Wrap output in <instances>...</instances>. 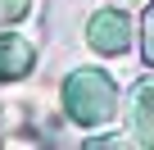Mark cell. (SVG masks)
Here are the masks:
<instances>
[{
  "mask_svg": "<svg viewBox=\"0 0 154 150\" xmlns=\"http://www.w3.org/2000/svg\"><path fill=\"white\" fill-rule=\"evenodd\" d=\"M63 114L82 127V132H95V127H109L118 118V82L109 78L104 68H72L63 78Z\"/></svg>",
  "mask_w": 154,
  "mask_h": 150,
  "instance_id": "6da1fadb",
  "label": "cell"
},
{
  "mask_svg": "<svg viewBox=\"0 0 154 150\" xmlns=\"http://www.w3.org/2000/svg\"><path fill=\"white\" fill-rule=\"evenodd\" d=\"M136 41V27H131V9H118V5H104L91 14L86 23V46L95 55H127Z\"/></svg>",
  "mask_w": 154,
  "mask_h": 150,
  "instance_id": "7a4b0ae2",
  "label": "cell"
},
{
  "mask_svg": "<svg viewBox=\"0 0 154 150\" xmlns=\"http://www.w3.org/2000/svg\"><path fill=\"white\" fill-rule=\"evenodd\" d=\"M36 68V50L27 37L0 27V82H23L27 73Z\"/></svg>",
  "mask_w": 154,
  "mask_h": 150,
  "instance_id": "3957f363",
  "label": "cell"
},
{
  "mask_svg": "<svg viewBox=\"0 0 154 150\" xmlns=\"http://www.w3.org/2000/svg\"><path fill=\"white\" fill-rule=\"evenodd\" d=\"M131 141L154 150V78H140L131 87Z\"/></svg>",
  "mask_w": 154,
  "mask_h": 150,
  "instance_id": "277c9868",
  "label": "cell"
},
{
  "mask_svg": "<svg viewBox=\"0 0 154 150\" xmlns=\"http://www.w3.org/2000/svg\"><path fill=\"white\" fill-rule=\"evenodd\" d=\"M140 55L154 68V0H145V18H140Z\"/></svg>",
  "mask_w": 154,
  "mask_h": 150,
  "instance_id": "5b68a950",
  "label": "cell"
},
{
  "mask_svg": "<svg viewBox=\"0 0 154 150\" xmlns=\"http://www.w3.org/2000/svg\"><path fill=\"white\" fill-rule=\"evenodd\" d=\"M27 9H32V0H0V27L23 23V18H27Z\"/></svg>",
  "mask_w": 154,
  "mask_h": 150,
  "instance_id": "8992f818",
  "label": "cell"
},
{
  "mask_svg": "<svg viewBox=\"0 0 154 150\" xmlns=\"http://www.w3.org/2000/svg\"><path fill=\"white\" fill-rule=\"evenodd\" d=\"M118 9H145V0H113Z\"/></svg>",
  "mask_w": 154,
  "mask_h": 150,
  "instance_id": "52a82bcc",
  "label": "cell"
}]
</instances>
